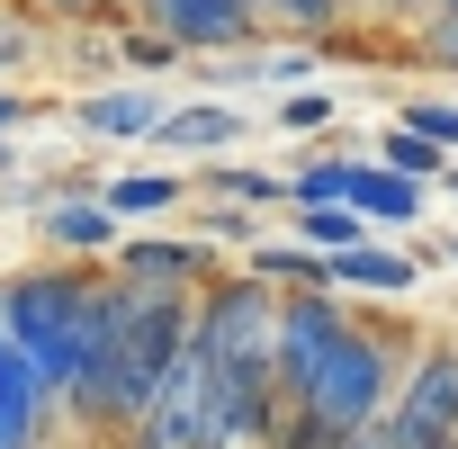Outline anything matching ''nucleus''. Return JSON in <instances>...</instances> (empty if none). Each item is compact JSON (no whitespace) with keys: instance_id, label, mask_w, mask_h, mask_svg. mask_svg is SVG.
<instances>
[{"instance_id":"f257e3e1","label":"nucleus","mask_w":458,"mask_h":449,"mask_svg":"<svg viewBox=\"0 0 458 449\" xmlns=\"http://www.w3.org/2000/svg\"><path fill=\"white\" fill-rule=\"evenodd\" d=\"M108 315H117V279H108V261H55V270L0 279V333L28 351V369L55 386V404H64L72 377L99 360Z\"/></svg>"},{"instance_id":"f03ea898","label":"nucleus","mask_w":458,"mask_h":449,"mask_svg":"<svg viewBox=\"0 0 458 449\" xmlns=\"http://www.w3.org/2000/svg\"><path fill=\"white\" fill-rule=\"evenodd\" d=\"M395 386H404V342H395L386 324H360V315H351L342 351L315 369V386H306L288 413L324 422L333 440H360V431H377V413L395 404Z\"/></svg>"},{"instance_id":"7ed1b4c3","label":"nucleus","mask_w":458,"mask_h":449,"mask_svg":"<svg viewBox=\"0 0 458 449\" xmlns=\"http://www.w3.org/2000/svg\"><path fill=\"white\" fill-rule=\"evenodd\" d=\"M189 351L207 360V377H243V369H270L279 351V288H261L252 270H216L198 288V315H189Z\"/></svg>"},{"instance_id":"20e7f679","label":"nucleus","mask_w":458,"mask_h":449,"mask_svg":"<svg viewBox=\"0 0 458 449\" xmlns=\"http://www.w3.org/2000/svg\"><path fill=\"white\" fill-rule=\"evenodd\" d=\"M386 449H458V342H431L404 360L395 404L377 413Z\"/></svg>"},{"instance_id":"39448f33","label":"nucleus","mask_w":458,"mask_h":449,"mask_svg":"<svg viewBox=\"0 0 458 449\" xmlns=\"http://www.w3.org/2000/svg\"><path fill=\"white\" fill-rule=\"evenodd\" d=\"M342 333H351L342 288H288V297H279V351H270V369H279V395H288V404L315 386V369L342 351Z\"/></svg>"},{"instance_id":"423d86ee","label":"nucleus","mask_w":458,"mask_h":449,"mask_svg":"<svg viewBox=\"0 0 458 449\" xmlns=\"http://www.w3.org/2000/svg\"><path fill=\"white\" fill-rule=\"evenodd\" d=\"M135 19H144L153 37H171L180 55H234V46L261 37L252 0H135Z\"/></svg>"},{"instance_id":"0eeeda50","label":"nucleus","mask_w":458,"mask_h":449,"mask_svg":"<svg viewBox=\"0 0 458 449\" xmlns=\"http://www.w3.org/2000/svg\"><path fill=\"white\" fill-rule=\"evenodd\" d=\"M108 279H126V288H180V297H198V288L216 279V243H207V234H126V243L108 252Z\"/></svg>"},{"instance_id":"6e6552de","label":"nucleus","mask_w":458,"mask_h":449,"mask_svg":"<svg viewBox=\"0 0 458 449\" xmlns=\"http://www.w3.org/2000/svg\"><path fill=\"white\" fill-rule=\"evenodd\" d=\"M37 234H46L64 261H108V252L126 243V224L99 207V180H72V189H55V198L37 207Z\"/></svg>"},{"instance_id":"1a4fd4ad","label":"nucleus","mask_w":458,"mask_h":449,"mask_svg":"<svg viewBox=\"0 0 458 449\" xmlns=\"http://www.w3.org/2000/svg\"><path fill=\"white\" fill-rule=\"evenodd\" d=\"M55 422H64L55 386L28 369V351H19L10 333H0V449H46Z\"/></svg>"},{"instance_id":"9d476101","label":"nucleus","mask_w":458,"mask_h":449,"mask_svg":"<svg viewBox=\"0 0 458 449\" xmlns=\"http://www.w3.org/2000/svg\"><path fill=\"white\" fill-rule=\"evenodd\" d=\"M162 90L153 81H108V90H81L72 99V126L90 135V144H153L162 135Z\"/></svg>"},{"instance_id":"9b49d317","label":"nucleus","mask_w":458,"mask_h":449,"mask_svg":"<svg viewBox=\"0 0 458 449\" xmlns=\"http://www.w3.org/2000/svg\"><path fill=\"white\" fill-rule=\"evenodd\" d=\"M153 144L180 153V162H225V153L243 144V108H225V99H180V108L162 117Z\"/></svg>"},{"instance_id":"f8f14e48","label":"nucleus","mask_w":458,"mask_h":449,"mask_svg":"<svg viewBox=\"0 0 458 449\" xmlns=\"http://www.w3.org/2000/svg\"><path fill=\"white\" fill-rule=\"evenodd\" d=\"M422 279V243L413 252H386V243H360V252H333V288H369V297H404Z\"/></svg>"},{"instance_id":"ddd939ff","label":"nucleus","mask_w":458,"mask_h":449,"mask_svg":"<svg viewBox=\"0 0 458 449\" xmlns=\"http://www.w3.org/2000/svg\"><path fill=\"white\" fill-rule=\"evenodd\" d=\"M180 198H189L180 171H117V180H99V207H108L117 224H153V216H171Z\"/></svg>"},{"instance_id":"4468645a","label":"nucleus","mask_w":458,"mask_h":449,"mask_svg":"<svg viewBox=\"0 0 458 449\" xmlns=\"http://www.w3.org/2000/svg\"><path fill=\"white\" fill-rule=\"evenodd\" d=\"M198 189L207 198H225V207H288V180L279 171H252V162H234V153H225V162H198Z\"/></svg>"},{"instance_id":"2eb2a0df","label":"nucleus","mask_w":458,"mask_h":449,"mask_svg":"<svg viewBox=\"0 0 458 449\" xmlns=\"http://www.w3.org/2000/svg\"><path fill=\"white\" fill-rule=\"evenodd\" d=\"M243 270H252L261 288H279V297H288V288H333V261H324V252H306V243H270V234L252 243Z\"/></svg>"},{"instance_id":"dca6fc26","label":"nucleus","mask_w":458,"mask_h":449,"mask_svg":"<svg viewBox=\"0 0 458 449\" xmlns=\"http://www.w3.org/2000/svg\"><path fill=\"white\" fill-rule=\"evenodd\" d=\"M342 0H261V28H279V37H297V46H333L342 37Z\"/></svg>"},{"instance_id":"f3484780","label":"nucleus","mask_w":458,"mask_h":449,"mask_svg":"<svg viewBox=\"0 0 458 449\" xmlns=\"http://www.w3.org/2000/svg\"><path fill=\"white\" fill-rule=\"evenodd\" d=\"M297 243L324 252V261L333 252H360L369 243V216H351V207H297Z\"/></svg>"},{"instance_id":"a211bd4d","label":"nucleus","mask_w":458,"mask_h":449,"mask_svg":"<svg viewBox=\"0 0 458 449\" xmlns=\"http://www.w3.org/2000/svg\"><path fill=\"white\" fill-rule=\"evenodd\" d=\"M377 162H386V171H404V180H422V189H431V180H449V153H440V144H422L413 126H395V135L377 144Z\"/></svg>"},{"instance_id":"6ab92c4d","label":"nucleus","mask_w":458,"mask_h":449,"mask_svg":"<svg viewBox=\"0 0 458 449\" xmlns=\"http://www.w3.org/2000/svg\"><path fill=\"white\" fill-rule=\"evenodd\" d=\"M117 64H126L135 81H153V72H171V64H189V55H180L171 37H153V28L135 19V28H117Z\"/></svg>"},{"instance_id":"aec40b11","label":"nucleus","mask_w":458,"mask_h":449,"mask_svg":"<svg viewBox=\"0 0 458 449\" xmlns=\"http://www.w3.org/2000/svg\"><path fill=\"white\" fill-rule=\"evenodd\" d=\"M413 64H431V72H458V10H431V19L413 28Z\"/></svg>"},{"instance_id":"412c9836","label":"nucleus","mask_w":458,"mask_h":449,"mask_svg":"<svg viewBox=\"0 0 458 449\" xmlns=\"http://www.w3.org/2000/svg\"><path fill=\"white\" fill-rule=\"evenodd\" d=\"M270 126H279V135H324V126H333V99H324V90H288V99L270 108Z\"/></svg>"},{"instance_id":"4be33fe9","label":"nucleus","mask_w":458,"mask_h":449,"mask_svg":"<svg viewBox=\"0 0 458 449\" xmlns=\"http://www.w3.org/2000/svg\"><path fill=\"white\" fill-rule=\"evenodd\" d=\"M37 55V10H0V90H19L10 72Z\"/></svg>"},{"instance_id":"5701e85b","label":"nucleus","mask_w":458,"mask_h":449,"mask_svg":"<svg viewBox=\"0 0 458 449\" xmlns=\"http://www.w3.org/2000/svg\"><path fill=\"white\" fill-rule=\"evenodd\" d=\"M395 126H413L422 144H440V153H458V108H449V99H413V108H404Z\"/></svg>"},{"instance_id":"b1692460","label":"nucleus","mask_w":458,"mask_h":449,"mask_svg":"<svg viewBox=\"0 0 458 449\" xmlns=\"http://www.w3.org/2000/svg\"><path fill=\"white\" fill-rule=\"evenodd\" d=\"M28 10L55 28H90V19H117V0H28Z\"/></svg>"},{"instance_id":"393cba45","label":"nucleus","mask_w":458,"mask_h":449,"mask_svg":"<svg viewBox=\"0 0 458 449\" xmlns=\"http://www.w3.org/2000/svg\"><path fill=\"white\" fill-rule=\"evenodd\" d=\"M198 234H207V243H243V234H252V216H243V207H216Z\"/></svg>"},{"instance_id":"a878e982","label":"nucleus","mask_w":458,"mask_h":449,"mask_svg":"<svg viewBox=\"0 0 458 449\" xmlns=\"http://www.w3.org/2000/svg\"><path fill=\"white\" fill-rule=\"evenodd\" d=\"M28 117H37V99H28V90H0V135H10V126H28Z\"/></svg>"},{"instance_id":"bb28decb","label":"nucleus","mask_w":458,"mask_h":449,"mask_svg":"<svg viewBox=\"0 0 458 449\" xmlns=\"http://www.w3.org/2000/svg\"><path fill=\"white\" fill-rule=\"evenodd\" d=\"M10 171H19V144H10V135H0V180H10Z\"/></svg>"},{"instance_id":"cd10ccee","label":"nucleus","mask_w":458,"mask_h":449,"mask_svg":"<svg viewBox=\"0 0 458 449\" xmlns=\"http://www.w3.org/2000/svg\"><path fill=\"white\" fill-rule=\"evenodd\" d=\"M342 10H351V19H360V10H369V19H377V10H386V0H342Z\"/></svg>"},{"instance_id":"c85d7f7f","label":"nucleus","mask_w":458,"mask_h":449,"mask_svg":"<svg viewBox=\"0 0 458 449\" xmlns=\"http://www.w3.org/2000/svg\"><path fill=\"white\" fill-rule=\"evenodd\" d=\"M351 449H386V431H360V440H351Z\"/></svg>"},{"instance_id":"c756f323","label":"nucleus","mask_w":458,"mask_h":449,"mask_svg":"<svg viewBox=\"0 0 458 449\" xmlns=\"http://www.w3.org/2000/svg\"><path fill=\"white\" fill-rule=\"evenodd\" d=\"M449 198H458V162H449Z\"/></svg>"},{"instance_id":"7c9ffc66","label":"nucleus","mask_w":458,"mask_h":449,"mask_svg":"<svg viewBox=\"0 0 458 449\" xmlns=\"http://www.w3.org/2000/svg\"><path fill=\"white\" fill-rule=\"evenodd\" d=\"M449 270H458V243H449Z\"/></svg>"},{"instance_id":"2f4dec72","label":"nucleus","mask_w":458,"mask_h":449,"mask_svg":"<svg viewBox=\"0 0 458 449\" xmlns=\"http://www.w3.org/2000/svg\"><path fill=\"white\" fill-rule=\"evenodd\" d=\"M440 10H458V0H440Z\"/></svg>"},{"instance_id":"473e14b6","label":"nucleus","mask_w":458,"mask_h":449,"mask_svg":"<svg viewBox=\"0 0 458 449\" xmlns=\"http://www.w3.org/2000/svg\"><path fill=\"white\" fill-rule=\"evenodd\" d=\"M252 19H261V0H252Z\"/></svg>"}]
</instances>
